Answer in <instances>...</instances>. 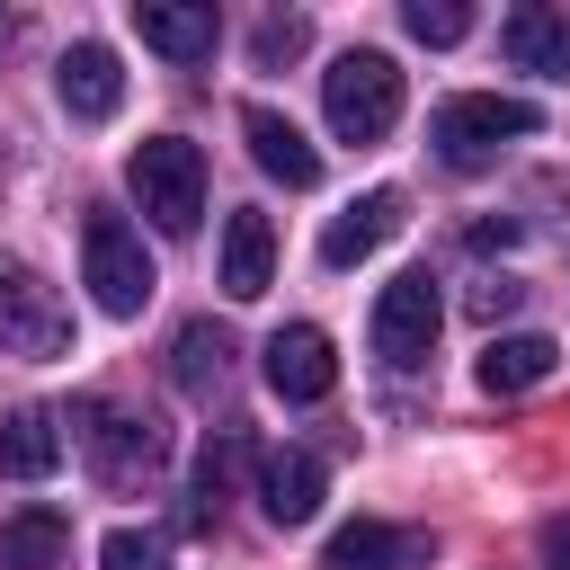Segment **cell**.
I'll list each match as a JSON object with an SVG mask.
<instances>
[{"mask_svg": "<svg viewBox=\"0 0 570 570\" xmlns=\"http://www.w3.org/2000/svg\"><path fill=\"white\" fill-rule=\"evenodd\" d=\"M321 116H330L338 142H383L401 125V62L374 53V45H347L321 71Z\"/></svg>", "mask_w": 570, "mask_h": 570, "instance_id": "1", "label": "cell"}, {"mask_svg": "<svg viewBox=\"0 0 570 570\" xmlns=\"http://www.w3.org/2000/svg\"><path fill=\"white\" fill-rule=\"evenodd\" d=\"M125 187H134V205L151 214V232H169V240L205 223V151H196L187 134H151V142H134Z\"/></svg>", "mask_w": 570, "mask_h": 570, "instance_id": "2", "label": "cell"}, {"mask_svg": "<svg viewBox=\"0 0 570 570\" xmlns=\"http://www.w3.org/2000/svg\"><path fill=\"white\" fill-rule=\"evenodd\" d=\"M543 116L525 107V98H499V89H463V98H445L436 116H428V142H436V160L445 169H490L508 142H525Z\"/></svg>", "mask_w": 570, "mask_h": 570, "instance_id": "3", "label": "cell"}, {"mask_svg": "<svg viewBox=\"0 0 570 570\" xmlns=\"http://www.w3.org/2000/svg\"><path fill=\"white\" fill-rule=\"evenodd\" d=\"M80 285L98 294V312H116V321H134L142 303H151V249H142V232L125 223V214H89L80 223Z\"/></svg>", "mask_w": 570, "mask_h": 570, "instance_id": "4", "label": "cell"}, {"mask_svg": "<svg viewBox=\"0 0 570 570\" xmlns=\"http://www.w3.org/2000/svg\"><path fill=\"white\" fill-rule=\"evenodd\" d=\"M71 419H80V454H89V472H98L107 490H142V481L160 472V428H151V419H134V410H116V401H80Z\"/></svg>", "mask_w": 570, "mask_h": 570, "instance_id": "5", "label": "cell"}, {"mask_svg": "<svg viewBox=\"0 0 570 570\" xmlns=\"http://www.w3.org/2000/svg\"><path fill=\"white\" fill-rule=\"evenodd\" d=\"M0 347H9V356H62V347H71L62 294H53L36 267H18V258H0Z\"/></svg>", "mask_w": 570, "mask_h": 570, "instance_id": "6", "label": "cell"}, {"mask_svg": "<svg viewBox=\"0 0 570 570\" xmlns=\"http://www.w3.org/2000/svg\"><path fill=\"white\" fill-rule=\"evenodd\" d=\"M436 321H445L436 285H428L419 267H410V276H392V285L374 294V356H383V365H428Z\"/></svg>", "mask_w": 570, "mask_h": 570, "instance_id": "7", "label": "cell"}, {"mask_svg": "<svg viewBox=\"0 0 570 570\" xmlns=\"http://www.w3.org/2000/svg\"><path fill=\"white\" fill-rule=\"evenodd\" d=\"M258 356H267V392H276V401H330V383H338L330 330H312V321H285Z\"/></svg>", "mask_w": 570, "mask_h": 570, "instance_id": "8", "label": "cell"}, {"mask_svg": "<svg viewBox=\"0 0 570 570\" xmlns=\"http://www.w3.org/2000/svg\"><path fill=\"white\" fill-rule=\"evenodd\" d=\"M134 36L151 53H169V62H205L223 18H214V0H134Z\"/></svg>", "mask_w": 570, "mask_h": 570, "instance_id": "9", "label": "cell"}, {"mask_svg": "<svg viewBox=\"0 0 570 570\" xmlns=\"http://www.w3.org/2000/svg\"><path fill=\"white\" fill-rule=\"evenodd\" d=\"M53 98H62L80 125H107V116L125 107V62H116L107 45H71V53L53 62Z\"/></svg>", "mask_w": 570, "mask_h": 570, "instance_id": "10", "label": "cell"}, {"mask_svg": "<svg viewBox=\"0 0 570 570\" xmlns=\"http://www.w3.org/2000/svg\"><path fill=\"white\" fill-rule=\"evenodd\" d=\"M240 142H249V160H258L276 187H321V151L303 142L294 116H276V107H240Z\"/></svg>", "mask_w": 570, "mask_h": 570, "instance_id": "11", "label": "cell"}, {"mask_svg": "<svg viewBox=\"0 0 570 570\" xmlns=\"http://www.w3.org/2000/svg\"><path fill=\"white\" fill-rule=\"evenodd\" d=\"M392 232H401V187H365L356 205L330 214V232H321V267H356V258H374Z\"/></svg>", "mask_w": 570, "mask_h": 570, "instance_id": "12", "label": "cell"}, {"mask_svg": "<svg viewBox=\"0 0 570 570\" xmlns=\"http://www.w3.org/2000/svg\"><path fill=\"white\" fill-rule=\"evenodd\" d=\"M276 285V223L258 214V205H240L232 223H223V294L232 303H258Z\"/></svg>", "mask_w": 570, "mask_h": 570, "instance_id": "13", "label": "cell"}, {"mask_svg": "<svg viewBox=\"0 0 570 570\" xmlns=\"http://www.w3.org/2000/svg\"><path fill=\"white\" fill-rule=\"evenodd\" d=\"M258 508H267V525H312L321 517V454H303V445L258 454Z\"/></svg>", "mask_w": 570, "mask_h": 570, "instance_id": "14", "label": "cell"}, {"mask_svg": "<svg viewBox=\"0 0 570 570\" xmlns=\"http://www.w3.org/2000/svg\"><path fill=\"white\" fill-rule=\"evenodd\" d=\"M499 53H508L517 71L570 80V18H561V9H543V0H525V9H508V18H499Z\"/></svg>", "mask_w": 570, "mask_h": 570, "instance_id": "15", "label": "cell"}, {"mask_svg": "<svg viewBox=\"0 0 570 570\" xmlns=\"http://www.w3.org/2000/svg\"><path fill=\"white\" fill-rule=\"evenodd\" d=\"M552 365H561V347H552L543 330H508V338H490V347H481V365H472V383L508 401V392H534V383H543Z\"/></svg>", "mask_w": 570, "mask_h": 570, "instance_id": "16", "label": "cell"}, {"mask_svg": "<svg viewBox=\"0 0 570 570\" xmlns=\"http://www.w3.org/2000/svg\"><path fill=\"white\" fill-rule=\"evenodd\" d=\"M62 463V428H53V410H9L0 419V481H45Z\"/></svg>", "mask_w": 570, "mask_h": 570, "instance_id": "17", "label": "cell"}, {"mask_svg": "<svg viewBox=\"0 0 570 570\" xmlns=\"http://www.w3.org/2000/svg\"><path fill=\"white\" fill-rule=\"evenodd\" d=\"M71 552V525L53 517V508H18L9 525H0V570H53Z\"/></svg>", "mask_w": 570, "mask_h": 570, "instance_id": "18", "label": "cell"}, {"mask_svg": "<svg viewBox=\"0 0 570 570\" xmlns=\"http://www.w3.org/2000/svg\"><path fill=\"white\" fill-rule=\"evenodd\" d=\"M401 552H410V534H392V525H374V517H356V525L330 534V570H392Z\"/></svg>", "mask_w": 570, "mask_h": 570, "instance_id": "19", "label": "cell"}, {"mask_svg": "<svg viewBox=\"0 0 570 570\" xmlns=\"http://www.w3.org/2000/svg\"><path fill=\"white\" fill-rule=\"evenodd\" d=\"M223 356H232V338H223V330H205V321H187V330H178V383H187V392L223 383Z\"/></svg>", "mask_w": 570, "mask_h": 570, "instance_id": "20", "label": "cell"}, {"mask_svg": "<svg viewBox=\"0 0 570 570\" xmlns=\"http://www.w3.org/2000/svg\"><path fill=\"white\" fill-rule=\"evenodd\" d=\"M401 27H410L419 45H463V36H472V9H463V0H410Z\"/></svg>", "mask_w": 570, "mask_h": 570, "instance_id": "21", "label": "cell"}, {"mask_svg": "<svg viewBox=\"0 0 570 570\" xmlns=\"http://www.w3.org/2000/svg\"><path fill=\"white\" fill-rule=\"evenodd\" d=\"M303 36H312L303 18H258V36H249V45H258V62L276 71V62H294V53H303Z\"/></svg>", "mask_w": 570, "mask_h": 570, "instance_id": "22", "label": "cell"}, {"mask_svg": "<svg viewBox=\"0 0 570 570\" xmlns=\"http://www.w3.org/2000/svg\"><path fill=\"white\" fill-rule=\"evenodd\" d=\"M98 561H107V570H160V543L134 534V525H116V534L98 543Z\"/></svg>", "mask_w": 570, "mask_h": 570, "instance_id": "23", "label": "cell"}, {"mask_svg": "<svg viewBox=\"0 0 570 570\" xmlns=\"http://www.w3.org/2000/svg\"><path fill=\"white\" fill-rule=\"evenodd\" d=\"M534 543H543V570H570V508H561V517H543V534H534Z\"/></svg>", "mask_w": 570, "mask_h": 570, "instance_id": "24", "label": "cell"}, {"mask_svg": "<svg viewBox=\"0 0 570 570\" xmlns=\"http://www.w3.org/2000/svg\"><path fill=\"white\" fill-rule=\"evenodd\" d=\"M517 294H525V285H508V276H490V285L472 294V312H481V321H499V312H517Z\"/></svg>", "mask_w": 570, "mask_h": 570, "instance_id": "25", "label": "cell"}, {"mask_svg": "<svg viewBox=\"0 0 570 570\" xmlns=\"http://www.w3.org/2000/svg\"><path fill=\"white\" fill-rule=\"evenodd\" d=\"M0 36H9V27H0Z\"/></svg>", "mask_w": 570, "mask_h": 570, "instance_id": "26", "label": "cell"}]
</instances>
